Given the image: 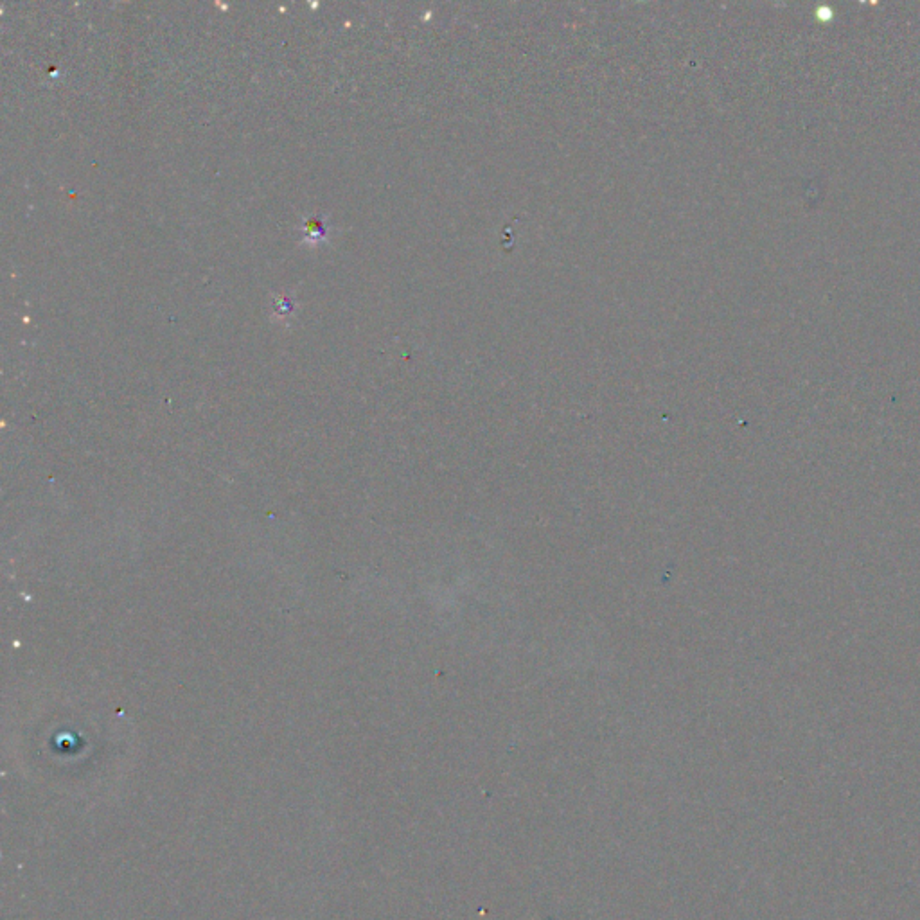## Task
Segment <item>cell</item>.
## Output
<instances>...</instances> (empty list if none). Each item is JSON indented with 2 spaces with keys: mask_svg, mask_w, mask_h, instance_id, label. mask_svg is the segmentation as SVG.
Instances as JSON below:
<instances>
[{
  "mask_svg": "<svg viewBox=\"0 0 920 920\" xmlns=\"http://www.w3.org/2000/svg\"><path fill=\"white\" fill-rule=\"evenodd\" d=\"M306 234H308V238H310L311 241H319L320 238H324L326 227H324V223L320 222V220L313 218V220L306 223Z\"/></svg>",
  "mask_w": 920,
  "mask_h": 920,
  "instance_id": "cell-1",
  "label": "cell"
}]
</instances>
